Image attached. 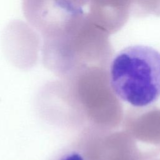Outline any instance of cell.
I'll return each mask as SVG.
<instances>
[{
  "instance_id": "cell-1",
  "label": "cell",
  "mask_w": 160,
  "mask_h": 160,
  "mask_svg": "<svg viewBox=\"0 0 160 160\" xmlns=\"http://www.w3.org/2000/svg\"><path fill=\"white\" fill-rule=\"evenodd\" d=\"M109 84L119 99L134 107L153 104L160 98V52L143 44L121 49L111 61Z\"/></svg>"
},
{
  "instance_id": "cell-2",
  "label": "cell",
  "mask_w": 160,
  "mask_h": 160,
  "mask_svg": "<svg viewBox=\"0 0 160 160\" xmlns=\"http://www.w3.org/2000/svg\"><path fill=\"white\" fill-rule=\"evenodd\" d=\"M59 160H84V159L83 157L78 152H71L64 156V157L61 158Z\"/></svg>"
},
{
  "instance_id": "cell-3",
  "label": "cell",
  "mask_w": 160,
  "mask_h": 160,
  "mask_svg": "<svg viewBox=\"0 0 160 160\" xmlns=\"http://www.w3.org/2000/svg\"><path fill=\"white\" fill-rule=\"evenodd\" d=\"M151 160H160V159H151Z\"/></svg>"
}]
</instances>
